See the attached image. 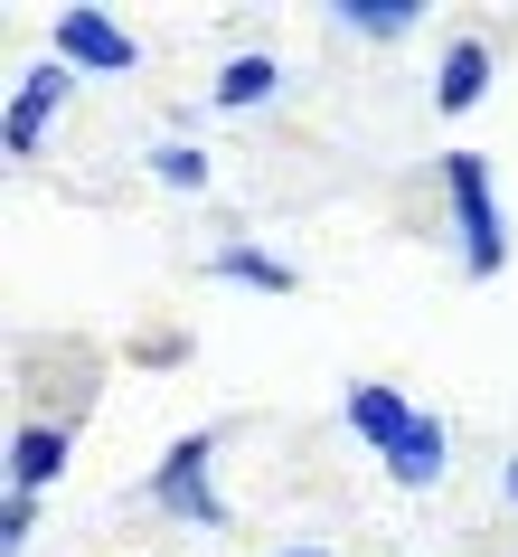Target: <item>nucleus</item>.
<instances>
[{
	"instance_id": "nucleus-1",
	"label": "nucleus",
	"mask_w": 518,
	"mask_h": 557,
	"mask_svg": "<svg viewBox=\"0 0 518 557\" xmlns=\"http://www.w3.org/2000/svg\"><path fill=\"white\" fill-rule=\"evenodd\" d=\"M207 454H217V444H207V435H189V444H179L170 463H161V500H170L179 520H199V529H217V520H227V510H217V500H207Z\"/></svg>"
},
{
	"instance_id": "nucleus-2",
	"label": "nucleus",
	"mask_w": 518,
	"mask_h": 557,
	"mask_svg": "<svg viewBox=\"0 0 518 557\" xmlns=\"http://www.w3.org/2000/svg\"><path fill=\"white\" fill-rule=\"evenodd\" d=\"M58 463H66V435H58V425H29V435L10 444V482H20V492H29V482H48Z\"/></svg>"
},
{
	"instance_id": "nucleus-3",
	"label": "nucleus",
	"mask_w": 518,
	"mask_h": 557,
	"mask_svg": "<svg viewBox=\"0 0 518 557\" xmlns=\"http://www.w3.org/2000/svg\"><path fill=\"white\" fill-rule=\"evenodd\" d=\"M58 38H66V48H76V58L132 66V48H123V29H104V20H86V10H76V20H58Z\"/></svg>"
},
{
	"instance_id": "nucleus-4",
	"label": "nucleus",
	"mask_w": 518,
	"mask_h": 557,
	"mask_svg": "<svg viewBox=\"0 0 518 557\" xmlns=\"http://www.w3.org/2000/svg\"><path fill=\"white\" fill-rule=\"evenodd\" d=\"M481 76H490V58H481V48H462L453 76H443V104H471V95H481Z\"/></svg>"
},
{
	"instance_id": "nucleus-5",
	"label": "nucleus",
	"mask_w": 518,
	"mask_h": 557,
	"mask_svg": "<svg viewBox=\"0 0 518 557\" xmlns=\"http://www.w3.org/2000/svg\"><path fill=\"white\" fill-rule=\"evenodd\" d=\"M340 20L358 38H405V29H415V10H340Z\"/></svg>"
},
{
	"instance_id": "nucleus-6",
	"label": "nucleus",
	"mask_w": 518,
	"mask_h": 557,
	"mask_svg": "<svg viewBox=\"0 0 518 557\" xmlns=\"http://www.w3.org/2000/svg\"><path fill=\"white\" fill-rule=\"evenodd\" d=\"M358 425H368V435L387 444V454H396V425H405V416H396V407H387V397L368 387V397H358Z\"/></svg>"
},
{
	"instance_id": "nucleus-7",
	"label": "nucleus",
	"mask_w": 518,
	"mask_h": 557,
	"mask_svg": "<svg viewBox=\"0 0 518 557\" xmlns=\"http://www.w3.org/2000/svg\"><path fill=\"white\" fill-rule=\"evenodd\" d=\"M264 86H274V66H264V58H245V66L227 76V95H236V104H245V95H264Z\"/></svg>"
},
{
	"instance_id": "nucleus-8",
	"label": "nucleus",
	"mask_w": 518,
	"mask_h": 557,
	"mask_svg": "<svg viewBox=\"0 0 518 557\" xmlns=\"http://www.w3.org/2000/svg\"><path fill=\"white\" fill-rule=\"evenodd\" d=\"M292 557H320V548H292Z\"/></svg>"
}]
</instances>
